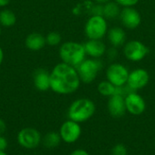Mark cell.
<instances>
[{
    "label": "cell",
    "instance_id": "1",
    "mask_svg": "<svg viewBox=\"0 0 155 155\" xmlns=\"http://www.w3.org/2000/svg\"><path fill=\"white\" fill-rule=\"evenodd\" d=\"M76 68L63 62L54 66L50 72V89L61 95L75 93L81 84Z\"/></svg>",
    "mask_w": 155,
    "mask_h": 155
},
{
    "label": "cell",
    "instance_id": "2",
    "mask_svg": "<svg viewBox=\"0 0 155 155\" xmlns=\"http://www.w3.org/2000/svg\"><path fill=\"white\" fill-rule=\"evenodd\" d=\"M58 53L61 62L74 68L86 59L87 56L84 44L75 41H66L61 44Z\"/></svg>",
    "mask_w": 155,
    "mask_h": 155
},
{
    "label": "cell",
    "instance_id": "3",
    "mask_svg": "<svg viewBox=\"0 0 155 155\" xmlns=\"http://www.w3.org/2000/svg\"><path fill=\"white\" fill-rule=\"evenodd\" d=\"M96 105L94 102L89 98L82 97L74 100L69 106L67 111L68 119L82 124L89 121L95 114Z\"/></svg>",
    "mask_w": 155,
    "mask_h": 155
},
{
    "label": "cell",
    "instance_id": "4",
    "mask_svg": "<svg viewBox=\"0 0 155 155\" xmlns=\"http://www.w3.org/2000/svg\"><path fill=\"white\" fill-rule=\"evenodd\" d=\"M103 67L104 64L101 59L86 58L76 67V70L81 82L88 84L95 81Z\"/></svg>",
    "mask_w": 155,
    "mask_h": 155
},
{
    "label": "cell",
    "instance_id": "5",
    "mask_svg": "<svg viewBox=\"0 0 155 155\" xmlns=\"http://www.w3.org/2000/svg\"><path fill=\"white\" fill-rule=\"evenodd\" d=\"M108 29L107 20L103 15H90L84 25V34L87 39L103 40Z\"/></svg>",
    "mask_w": 155,
    "mask_h": 155
},
{
    "label": "cell",
    "instance_id": "6",
    "mask_svg": "<svg viewBox=\"0 0 155 155\" xmlns=\"http://www.w3.org/2000/svg\"><path fill=\"white\" fill-rule=\"evenodd\" d=\"M150 53L149 47L140 40L127 41L123 46V54L124 57L131 62H141Z\"/></svg>",
    "mask_w": 155,
    "mask_h": 155
},
{
    "label": "cell",
    "instance_id": "7",
    "mask_svg": "<svg viewBox=\"0 0 155 155\" xmlns=\"http://www.w3.org/2000/svg\"><path fill=\"white\" fill-rule=\"evenodd\" d=\"M129 73L130 71L124 64L114 62L107 66L105 70V76L106 80L112 83L114 86L120 87L127 84Z\"/></svg>",
    "mask_w": 155,
    "mask_h": 155
},
{
    "label": "cell",
    "instance_id": "8",
    "mask_svg": "<svg viewBox=\"0 0 155 155\" xmlns=\"http://www.w3.org/2000/svg\"><path fill=\"white\" fill-rule=\"evenodd\" d=\"M42 134L38 130L33 127H25L21 129L17 134L18 144L27 150L35 149L42 143Z\"/></svg>",
    "mask_w": 155,
    "mask_h": 155
},
{
    "label": "cell",
    "instance_id": "9",
    "mask_svg": "<svg viewBox=\"0 0 155 155\" xmlns=\"http://www.w3.org/2000/svg\"><path fill=\"white\" fill-rule=\"evenodd\" d=\"M58 133L61 136L62 142L67 144H73L76 143L82 135L81 124L68 119L62 124Z\"/></svg>",
    "mask_w": 155,
    "mask_h": 155
},
{
    "label": "cell",
    "instance_id": "10",
    "mask_svg": "<svg viewBox=\"0 0 155 155\" xmlns=\"http://www.w3.org/2000/svg\"><path fill=\"white\" fill-rule=\"evenodd\" d=\"M126 112L132 115H142L146 110V102L144 98L137 92H132L124 97Z\"/></svg>",
    "mask_w": 155,
    "mask_h": 155
},
{
    "label": "cell",
    "instance_id": "11",
    "mask_svg": "<svg viewBox=\"0 0 155 155\" xmlns=\"http://www.w3.org/2000/svg\"><path fill=\"white\" fill-rule=\"evenodd\" d=\"M119 19L124 28L134 30L138 28L142 23V15L134 7H123Z\"/></svg>",
    "mask_w": 155,
    "mask_h": 155
},
{
    "label": "cell",
    "instance_id": "12",
    "mask_svg": "<svg viewBox=\"0 0 155 155\" xmlns=\"http://www.w3.org/2000/svg\"><path fill=\"white\" fill-rule=\"evenodd\" d=\"M150 82V74L143 68H136L129 73L127 85L134 91L137 92L143 89Z\"/></svg>",
    "mask_w": 155,
    "mask_h": 155
},
{
    "label": "cell",
    "instance_id": "13",
    "mask_svg": "<svg viewBox=\"0 0 155 155\" xmlns=\"http://www.w3.org/2000/svg\"><path fill=\"white\" fill-rule=\"evenodd\" d=\"M107 111L114 118H121L127 112L125 107L124 97L120 94H114L108 98Z\"/></svg>",
    "mask_w": 155,
    "mask_h": 155
},
{
    "label": "cell",
    "instance_id": "14",
    "mask_svg": "<svg viewBox=\"0 0 155 155\" xmlns=\"http://www.w3.org/2000/svg\"><path fill=\"white\" fill-rule=\"evenodd\" d=\"M84 49L86 55L90 58L100 59L104 55H105L107 48L103 40H94L88 39L84 44Z\"/></svg>",
    "mask_w": 155,
    "mask_h": 155
},
{
    "label": "cell",
    "instance_id": "15",
    "mask_svg": "<svg viewBox=\"0 0 155 155\" xmlns=\"http://www.w3.org/2000/svg\"><path fill=\"white\" fill-rule=\"evenodd\" d=\"M106 37L111 46L115 48L123 47L127 42V34L124 28L121 26H114L109 28L106 34Z\"/></svg>",
    "mask_w": 155,
    "mask_h": 155
},
{
    "label": "cell",
    "instance_id": "16",
    "mask_svg": "<svg viewBox=\"0 0 155 155\" xmlns=\"http://www.w3.org/2000/svg\"><path fill=\"white\" fill-rule=\"evenodd\" d=\"M35 87L40 92H46L50 89V73L43 68L37 69L33 77Z\"/></svg>",
    "mask_w": 155,
    "mask_h": 155
},
{
    "label": "cell",
    "instance_id": "17",
    "mask_svg": "<svg viewBox=\"0 0 155 155\" xmlns=\"http://www.w3.org/2000/svg\"><path fill=\"white\" fill-rule=\"evenodd\" d=\"M25 45L30 51L38 52L46 45L45 36L37 32L31 33L25 37Z\"/></svg>",
    "mask_w": 155,
    "mask_h": 155
},
{
    "label": "cell",
    "instance_id": "18",
    "mask_svg": "<svg viewBox=\"0 0 155 155\" xmlns=\"http://www.w3.org/2000/svg\"><path fill=\"white\" fill-rule=\"evenodd\" d=\"M121 6L114 1L112 0L105 5H104V14L103 15L106 20H114L119 18L121 13Z\"/></svg>",
    "mask_w": 155,
    "mask_h": 155
},
{
    "label": "cell",
    "instance_id": "19",
    "mask_svg": "<svg viewBox=\"0 0 155 155\" xmlns=\"http://www.w3.org/2000/svg\"><path fill=\"white\" fill-rule=\"evenodd\" d=\"M62 142L61 136L58 132H48L45 134V136L42 139V143L45 145V147L48 149H54L57 147Z\"/></svg>",
    "mask_w": 155,
    "mask_h": 155
},
{
    "label": "cell",
    "instance_id": "20",
    "mask_svg": "<svg viewBox=\"0 0 155 155\" xmlns=\"http://www.w3.org/2000/svg\"><path fill=\"white\" fill-rule=\"evenodd\" d=\"M16 23L15 14L7 8H4L0 11V25L4 27H11Z\"/></svg>",
    "mask_w": 155,
    "mask_h": 155
},
{
    "label": "cell",
    "instance_id": "21",
    "mask_svg": "<svg viewBox=\"0 0 155 155\" xmlns=\"http://www.w3.org/2000/svg\"><path fill=\"white\" fill-rule=\"evenodd\" d=\"M97 91L98 93L104 96L109 98L110 96L114 95L116 92V86H114L112 83H110L108 80L101 81L97 85Z\"/></svg>",
    "mask_w": 155,
    "mask_h": 155
},
{
    "label": "cell",
    "instance_id": "22",
    "mask_svg": "<svg viewBox=\"0 0 155 155\" xmlns=\"http://www.w3.org/2000/svg\"><path fill=\"white\" fill-rule=\"evenodd\" d=\"M94 4V3L93 1H84L83 3H80L76 6H74V8L73 9V13L75 15H81L84 14H88L91 15Z\"/></svg>",
    "mask_w": 155,
    "mask_h": 155
},
{
    "label": "cell",
    "instance_id": "23",
    "mask_svg": "<svg viewBox=\"0 0 155 155\" xmlns=\"http://www.w3.org/2000/svg\"><path fill=\"white\" fill-rule=\"evenodd\" d=\"M45 41L50 46H57L62 43V35L57 32H50L45 35Z\"/></svg>",
    "mask_w": 155,
    "mask_h": 155
},
{
    "label": "cell",
    "instance_id": "24",
    "mask_svg": "<svg viewBox=\"0 0 155 155\" xmlns=\"http://www.w3.org/2000/svg\"><path fill=\"white\" fill-rule=\"evenodd\" d=\"M111 155H128V149L124 143H117L112 148Z\"/></svg>",
    "mask_w": 155,
    "mask_h": 155
},
{
    "label": "cell",
    "instance_id": "25",
    "mask_svg": "<svg viewBox=\"0 0 155 155\" xmlns=\"http://www.w3.org/2000/svg\"><path fill=\"white\" fill-rule=\"evenodd\" d=\"M121 7H134L140 0H114Z\"/></svg>",
    "mask_w": 155,
    "mask_h": 155
},
{
    "label": "cell",
    "instance_id": "26",
    "mask_svg": "<svg viewBox=\"0 0 155 155\" xmlns=\"http://www.w3.org/2000/svg\"><path fill=\"white\" fill-rule=\"evenodd\" d=\"M117 49L118 48H115V47H110L109 49H107V51H106V55H107V57L110 59V60H114L115 58H116V56H117V54H118V52H117Z\"/></svg>",
    "mask_w": 155,
    "mask_h": 155
},
{
    "label": "cell",
    "instance_id": "27",
    "mask_svg": "<svg viewBox=\"0 0 155 155\" xmlns=\"http://www.w3.org/2000/svg\"><path fill=\"white\" fill-rule=\"evenodd\" d=\"M8 146V142L4 135H0V151H5Z\"/></svg>",
    "mask_w": 155,
    "mask_h": 155
},
{
    "label": "cell",
    "instance_id": "28",
    "mask_svg": "<svg viewBox=\"0 0 155 155\" xmlns=\"http://www.w3.org/2000/svg\"><path fill=\"white\" fill-rule=\"evenodd\" d=\"M69 155H91L86 150L79 148V149H75Z\"/></svg>",
    "mask_w": 155,
    "mask_h": 155
},
{
    "label": "cell",
    "instance_id": "29",
    "mask_svg": "<svg viewBox=\"0 0 155 155\" xmlns=\"http://www.w3.org/2000/svg\"><path fill=\"white\" fill-rule=\"evenodd\" d=\"M6 131V124L3 119L0 118V135H4Z\"/></svg>",
    "mask_w": 155,
    "mask_h": 155
},
{
    "label": "cell",
    "instance_id": "30",
    "mask_svg": "<svg viewBox=\"0 0 155 155\" xmlns=\"http://www.w3.org/2000/svg\"><path fill=\"white\" fill-rule=\"evenodd\" d=\"M94 3H95V4H99V5H105L106 3H108V2H110V1H112V0H92Z\"/></svg>",
    "mask_w": 155,
    "mask_h": 155
},
{
    "label": "cell",
    "instance_id": "31",
    "mask_svg": "<svg viewBox=\"0 0 155 155\" xmlns=\"http://www.w3.org/2000/svg\"><path fill=\"white\" fill-rule=\"evenodd\" d=\"M10 3V0H0V7H5Z\"/></svg>",
    "mask_w": 155,
    "mask_h": 155
},
{
    "label": "cell",
    "instance_id": "32",
    "mask_svg": "<svg viewBox=\"0 0 155 155\" xmlns=\"http://www.w3.org/2000/svg\"><path fill=\"white\" fill-rule=\"evenodd\" d=\"M3 61H4V51H3L2 47L0 46V65L2 64Z\"/></svg>",
    "mask_w": 155,
    "mask_h": 155
},
{
    "label": "cell",
    "instance_id": "33",
    "mask_svg": "<svg viewBox=\"0 0 155 155\" xmlns=\"http://www.w3.org/2000/svg\"><path fill=\"white\" fill-rule=\"evenodd\" d=\"M0 155H7L5 151H0Z\"/></svg>",
    "mask_w": 155,
    "mask_h": 155
},
{
    "label": "cell",
    "instance_id": "34",
    "mask_svg": "<svg viewBox=\"0 0 155 155\" xmlns=\"http://www.w3.org/2000/svg\"><path fill=\"white\" fill-rule=\"evenodd\" d=\"M1 33H2V29H1V25H0V36H1Z\"/></svg>",
    "mask_w": 155,
    "mask_h": 155
}]
</instances>
